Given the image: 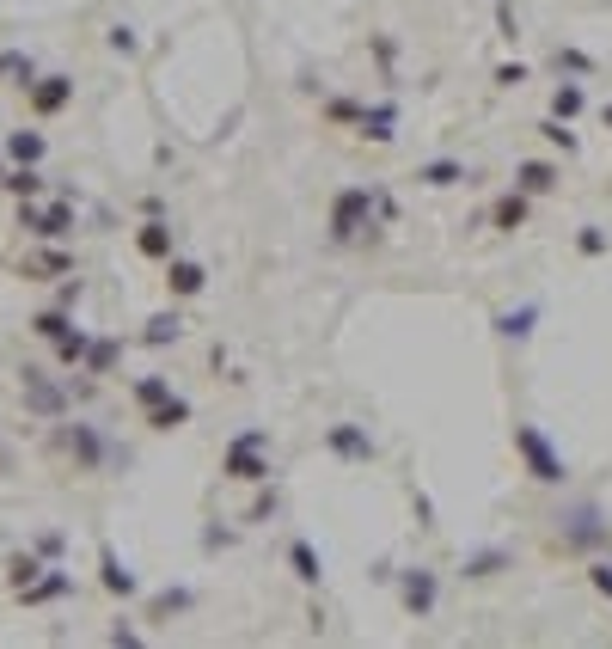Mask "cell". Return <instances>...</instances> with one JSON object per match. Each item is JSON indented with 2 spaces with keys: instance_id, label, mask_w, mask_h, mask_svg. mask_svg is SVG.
<instances>
[{
  "instance_id": "obj_20",
  "label": "cell",
  "mask_w": 612,
  "mask_h": 649,
  "mask_svg": "<svg viewBox=\"0 0 612 649\" xmlns=\"http://www.w3.org/2000/svg\"><path fill=\"white\" fill-rule=\"evenodd\" d=\"M411 178H417L423 190H453V184H472V166H466V160H423Z\"/></svg>"
},
{
  "instance_id": "obj_28",
  "label": "cell",
  "mask_w": 612,
  "mask_h": 649,
  "mask_svg": "<svg viewBox=\"0 0 612 649\" xmlns=\"http://www.w3.org/2000/svg\"><path fill=\"white\" fill-rule=\"evenodd\" d=\"M129 398L147 411V405H160V398H172V380H166V374H135V380H129Z\"/></svg>"
},
{
  "instance_id": "obj_33",
  "label": "cell",
  "mask_w": 612,
  "mask_h": 649,
  "mask_svg": "<svg viewBox=\"0 0 612 649\" xmlns=\"http://www.w3.org/2000/svg\"><path fill=\"white\" fill-rule=\"evenodd\" d=\"M533 129H539V135H545V141H551V147H564V154H576V147H582V141H576V129H570V123H564V117H539V123H533Z\"/></svg>"
},
{
  "instance_id": "obj_26",
  "label": "cell",
  "mask_w": 612,
  "mask_h": 649,
  "mask_svg": "<svg viewBox=\"0 0 612 649\" xmlns=\"http://www.w3.org/2000/svg\"><path fill=\"white\" fill-rule=\"evenodd\" d=\"M196 607V588H160L147 601V619H172V613H190Z\"/></svg>"
},
{
  "instance_id": "obj_17",
  "label": "cell",
  "mask_w": 612,
  "mask_h": 649,
  "mask_svg": "<svg viewBox=\"0 0 612 649\" xmlns=\"http://www.w3.org/2000/svg\"><path fill=\"white\" fill-rule=\"evenodd\" d=\"M98 582H105L111 594H117V601H135V594H141V576L111 552V545H105V552H98Z\"/></svg>"
},
{
  "instance_id": "obj_31",
  "label": "cell",
  "mask_w": 612,
  "mask_h": 649,
  "mask_svg": "<svg viewBox=\"0 0 612 649\" xmlns=\"http://www.w3.org/2000/svg\"><path fill=\"white\" fill-rule=\"evenodd\" d=\"M0 190H13L19 203H31V196H43V172L37 166H19L13 178H0Z\"/></svg>"
},
{
  "instance_id": "obj_4",
  "label": "cell",
  "mask_w": 612,
  "mask_h": 649,
  "mask_svg": "<svg viewBox=\"0 0 612 649\" xmlns=\"http://www.w3.org/2000/svg\"><path fill=\"white\" fill-rule=\"evenodd\" d=\"M221 478H233V484H270V478H276L270 429H239V435L221 447Z\"/></svg>"
},
{
  "instance_id": "obj_24",
  "label": "cell",
  "mask_w": 612,
  "mask_h": 649,
  "mask_svg": "<svg viewBox=\"0 0 612 649\" xmlns=\"http://www.w3.org/2000/svg\"><path fill=\"white\" fill-rule=\"evenodd\" d=\"M582 111H588V92H582V80H557V92H551V117L576 123Z\"/></svg>"
},
{
  "instance_id": "obj_6",
  "label": "cell",
  "mask_w": 612,
  "mask_h": 649,
  "mask_svg": "<svg viewBox=\"0 0 612 649\" xmlns=\"http://www.w3.org/2000/svg\"><path fill=\"white\" fill-rule=\"evenodd\" d=\"M319 447H325V454H331L337 466H355V472L380 460V441H374V429H368V423H349V417H343V423H325Z\"/></svg>"
},
{
  "instance_id": "obj_5",
  "label": "cell",
  "mask_w": 612,
  "mask_h": 649,
  "mask_svg": "<svg viewBox=\"0 0 612 649\" xmlns=\"http://www.w3.org/2000/svg\"><path fill=\"white\" fill-rule=\"evenodd\" d=\"M557 539H564V552H576V558H594V552H606L612 545V521L600 515V503H564L557 509Z\"/></svg>"
},
{
  "instance_id": "obj_37",
  "label": "cell",
  "mask_w": 612,
  "mask_h": 649,
  "mask_svg": "<svg viewBox=\"0 0 612 649\" xmlns=\"http://www.w3.org/2000/svg\"><path fill=\"white\" fill-rule=\"evenodd\" d=\"M355 98H325V123H337V129H355Z\"/></svg>"
},
{
  "instance_id": "obj_15",
  "label": "cell",
  "mask_w": 612,
  "mask_h": 649,
  "mask_svg": "<svg viewBox=\"0 0 612 649\" xmlns=\"http://www.w3.org/2000/svg\"><path fill=\"white\" fill-rule=\"evenodd\" d=\"M62 594H74V576H68V570H37V576L19 588V601H25V607H49V601H62Z\"/></svg>"
},
{
  "instance_id": "obj_25",
  "label": "cell",
  "mask_w": 612,
  "mask_h": 649,
  "mask_svg": "<svg viewBox=\"0 0 612 649\" xmlns=\"http://www.w3.org/2000/svg\"><path fill=\"white\" fill-rule=\"evenodd\" d=\"M117 356H123V337H92V343H86L80 374H111V368H117Z\"/></svg>"
},
{
  "instance_id": "obj_23",
  "label": "cell",
  "mask_w": 612,
  "mask_h": 649,
  "mask_svg": "<svg viewBox=\"0 0 612 649\" xmlns=\"http://www.w3.org/2000/svg\"><path fill=\"white\" fill-rule=\"evenodd\" d=\"M184 337H190V325H184V313H178V307H172V313H153V319H147V331H141V343H147V349H166V343H184Z\"/></svg>"
},
{
  "instance_id": "obj_46",
  "label": "cell",
  "mask_w": 612,
  "mask_h": 649,
  "mask_svg": "<svg viewBox=\"0 0 612 649\" xmlns=\"http://www.w3.org/2000/svg\"><path fill=\"white\" fill-rule=\"evenodd\" d=\"M600 123H606V129H612V98H606V111H600Z\"/></svg>"
},
{
  "instance_id": "obj_19",
  "label": "cell",
  "mask_w": 612,
  "mask_h": 649,
  "mask_svg": "<svg viewBox=\"0 0 612 649\" xmlns=\"http://www.w3.org/2000/svg\"><path fill=\"white\" fill-rule=\"evenodd\" d=\"M288 570L300 588H319L325 582V558H319V545L313 539H288Z\"/></svg>"
},
{
  "instance_id": "obj_41",
  "label": "cell",
  "mask_w": 612,
  "mask_h": 649,
  "mask_svg": "<svg viewBox=\"0 0 612 649\" xmlns=\"http://www.w3.org/2000/svg\"><path fill=\"white\" fill-rule=\"evenodd\" d=\"M239 533L233 527H209V533H202V552H227V545H233Z\"/></svg>"
},
{
  "instance_id": "obj_39",
  "label": "cell",
  "mask_w": 612,
  "mask_h": 649,
  "mask_svg": "<svg viewBox=\"0 0 612 649\" xmlns=\"http://www.w3.org/2000/svg\"><path fill=\"white\" fill-rule=\"evenodd\" d=\"M374 215H380V227H398V203H392V190H380V184H374Z\"/></svg>"
},
{
  "instance_id": "obj_32",
  "label": "cell",
  "mask_w": 612,
  "mask_h": 649,
  "mask_svg": "<svg viewBox=\"0 0 612 649\" xmlns=\"http://www.w3.org/2000/svg\"><path fill=\"white\" fill-rule=\"evenodd\" d=\"M276 509H282V496H276V484H258V503L245 509V527H264V521H276Z\"/></svg>"
},
{
  "instance_id": "obj_16",
  "label": "cell",
  "mask_w": 612,
  "mask_h": 649,
  "mask_svg": "<svg viewBox=\"0 0 612 649\" xmlns=\"http://www.w3.org/2000/svg\"><path fill=\"white\" fill-rule=\"evenodd\" d=\"M539 313H545L539 301H521V307H502L490 325H496V337H502V343H527V337H533V325H539Z\"/></svg>"
},
{
  "instance_id": "obj_11",
  "label": "cell",
  "mask_w": 612,
  "mask_h": 649,
  "mask_svg": "<svg viewBox=\"0 0 612 649\" xmlns=\"http://www.w3.org/2000/svg\"><path fill=\"white\" fill-rule=\"evenodd\" d=\"M19 227L31 239H68L74 233V203H49V209H25L19 203Z\"/></svg>"
},
{
  "instance_id": "obj_44",
  "label": "cell",
  "mask_w": 612,
  "mask_h": 649,
  "mask_svg": "<svg viewBox=\"0 0 612 649\" xmlns=\"http://www.w3.org/2000/svg\"><path fill=\"white\" fill-rule=\"evenodd\" d=\"M111 643H123V649H135V643H147V637H141L135 625H123V619H117V625H111Z\"/></svg>"
},
{
  "instance_id": "obj_7",
  "label": "cell",
  "mask_w": 612,
  "mask_h": 649,
  "mask_svg": "<svg viewBox=\"0 0 612 649\" xmlns=\"http://www.w3.org/2000/svg\"><path fill=\"white\" fill-rule=\"evenodd\" d=\"M398 582V607L411 613V619H435L441 613V576L429 564H411V570H392Z\"/></svg>"
},
{
  "instance_id": "obj_34",
  "label": "cell",
  "mask_w": 612,
  "mask_h": 649,
  "mask_svg": "<svg viewBox=\"0 0 612 649\" xmlns=\"http://www.w3.org/2000/svg\"><path fill=\"white\" fill-rule=\"evenodd\" d=\"M576 252H582V258H606V252H612V233H606V227H594V221H588V227H576Z\"/></svg>"
},
{
  "instance_id": "obj_43",
  "label": "cell",
  "mask_w": 612,
  "mask_h": 649,
  "mask_svg": "<svg viewBox=\"0 0 612 649\" xmlns=\"http://www.w3.org/2000/svg\"><path fill=\"white\" fill-rule=\"evenodd\" d=\"M411 509H417V527H435V503H429L423 490H411Z\"/></svg>"
},
{
  "instance_id": "obj_45",
  "label": "cell",
  "mask_w": 612,
  "mask_h": 649,
  "mask_svg": "<svg viewBox=\"0 0 612 649\" xmlns=\"http://www.w3.org/2000/svg\"><path fill=\"white\" fill-rule=\"evenodd\" d=\"M111 49H123V56H135V31H129V25H117V31H111Z\"/></svg>"
},
{
  "instance_id": "obj_42",
  "label": "cell",
  "mask_w": 612,
  "mask_h": 649,
  "mask_svg": "<svg viewBox=\"0 0 612 649\" xmlns=\"http://www.w3.org/2000/svg\"><path fill=\"white\" fill-rule=\"evenodd\" d=\"M521 80H527V62H502L496 68V86H521Z\"/></svg>"
},
{
  "instance_id": "obj_30",
  "label": "cell",
  "mask_w": 612,
  "mask_h": 649,
  "mask_svg": "<svg viewBox=\"0 0 612 649\" xmlns=\"http://www.w3.org/2000/svg\"><path fill=\"white\" fill-rule=\"evenodd\" d=\"M25 276H31V282H49V276H74V264H68V252H43V258H31V264H25Z\"/></svg>"
},
{
  "instance_id": "obj_22",
  "label": "cell",
  "mask_w": 612,
  "mask_h": 649,
  "mask_svg": "<svg viewBox=\"0 0 612 649\" xmlns=\"http://www.w3.org/2000/svg\"><path fill=\"white\" fill-rule=\"evenodd\" d=\"M508 564H515V552H508V545H484V552H472L466 564H459V576H466V582H490V576L508 570Z\"/></svg>"
},
{
  "instance_id": "obj_13",
  "label": "cell",
  "mask_w": 612,
  "mask_h": 649,
  "mask_svg": "<svg viewBox=\"0 0 612 649\" xmlns=\"http://www.w3.org/2000/svg\"><path fill=\"white\" fill-rule=\"evenodd\" d=\"M190 417H196V405H190L184 392H172V398H160V405H147V411H141V423H147L153 435H172V429H184Z\"/></svg>"
},
{
  "instance_id": "obj_21",
  "label": "cell",
  "mask_w": 612,
  "mask_h": 649,
  "mask_svg": "<svg viewBox=\"0 0 612 649\" xmlns=\"http://www.w3.org/2000/svg\"><path fill=\"white\" fill-rule=\"evenodd\" d=\"M557 178H564V172H557L551 160H521V166H515V190H521V196H551Z\"/></svg>"
},
{
  "instance_id": "obj_8",
  "label": "cell",
  "mask_w": 612,
  "mask_h": 649,
  "mask_svg": "<svg viewBox=\"0 0 612 649\" xmlns=\"http://www.w3.org/2000/svg\"><path fill=\"white\" fill-rule=\"evenodd\" d=\"M19 398H25V411H31V417H43V423H62V417H68V405H74V398H68V386H56V380H49L43 368H25V380H19Z\"/></svg>"
},
{
  "instance_id": "obj_35",
  "label": "cell",
  "mask_w": 612,
  "mask_h": 649,
  "mask_svg": "<svg viewBox=\"0 0 612 649\" xmlns=\"http://www.w3.org/2000/svg\"><path fill=\"white\" fill-rule=\"evenodd\" d=\"M31 331H37V337H49V343H56L62 331H74V319H68V307H49V313H37V319H31Z\"/></svg>"
},
{
  "instance_id": "obj_14",
  "label": "cell",
  "mask_w": 612,
  "mask_h": 649,
  "mask_svg": "<svg viewBox=\"0 0 612 649\" xmlns=\"http://www.w3.org/2000/svg\"><path fill=\"white\" fill-rule=\"evenodd\" d=\"M135 252H141L147 264H166V258H172V221H166V215H147V221L135 227Z\"/></svg>"
},
{
  "instance_id": "obj_10",
  "label": "cell",
  "mask_w": 612,
  "mask_h": 649,
  "mask_svg": "<svg viewBox=\"0 0 612 649\" xmlns=\"http://www.w3.org/2000/svg\"><path fill=\"white\" fill-rule=\"evenodd\" d=\"M349 135H362V141H374V147H392L398 141V105L392 98H380V105H362L355 111V129Z\"/></svg>"
},
{
  "instance_id": "obj_40",
  "label": "cell",
  "mask_w": 612,
  "mask_h": 649,
  "mask_svg": "<svg viewBox=\"0 0 612 649\" xmlns=\"http://www.w3.org/2000/svg\"><path fill=\"white\" fill-rule=\"evenodd\" d=\"M37 570H43L37 558H13V564H7V582H13V588H25V582H31Z\"/></svg>"
},
{
  "instance_id": "obj_9",
  "label": "cell",
  "mask_w": 612,
  "mask_h": 649,
  "mask_svg": "<svg viewBox=\"0 0 612 649\" xmlns=\"http://www.w3.org/2000/svg\"><path fill=\"white\" fill-rule=\"evenodd\" d=\"M25 105H31V117H62L74 105V80L68 74H31Z\"/></svg>"
},
{
  "instance_id": "obj_38",
  "label": "cell",
  "mask_w": 612,
  "mask_h": 649,
  "mask_svg": "<svg viewBox=\"0 0 612 649\" xmlns=\"http://www.w3.org/2000/svg\"><path fill=\"white\" fill-rule=\"evenodd\" d=\"M588 588L600 594V601H612V558H594L588 564Z\"/></svg>"
},
{
  "instance_id": "obj_12",
  "label": "cell",
  "mask_w": 612,
  "mask_h": 649,
  "mask_svg": "<svg viewBox=\"0 0 612 649\" xmlns=\"http://www.w3.org/2000/svg\"><path fill=\"white\" fill-rule=\"evenodd\" d=\"M166 288H172V301H196L202 288H209V270H202L196 258H166Z\"/></svg>"
},
{
  "instance_id": "obj_29",
  "label": "cell",
  "mask_w": 612,
  "mask_h": 649,
  "mask_svg": "<svg viewBox=\"0 0 612 649\" xmlns=\"http://www.w3.org/2000/svg\"><path fill=\"white\" fill-rule=\"evenodd\" d=\"M86 343H92V331H80V325L62 331V337H56V362H62V368H80V362H86Z\"/></svg>"
},
{
  "instance_id": "obj_27",
  "label": "cell",
  "mask_w": 612,
  "mask_h": 649,
  "mask_svg": "<svg viewBox=\"0 0 612 649\" xmlns=\"http://www.w3.org/2000/svg\"><path fill=\"white\" fill-rule=\"evenodd\" d=\"M7 154H13L19 166H43L49 147H43V135H37V129H13V135H7Z\"/></svg>"
},
{
  "instance_id": "obj_3",
  "label": "cell",
  "mask_w": 612,
  "mask_h": 649,
  "mask_svg": "<svg viewBox=\"0 0 612 649\" xmlns=\"http://www.w3.org/2000/svg\"><path fill=\"white\" fill-rule=\"evenodd\" d=\"M331 245H355V239H368L380 233V215H374V184H343L331 196V221H325Z\"/></svg>"
},
{
  "instance_id": "obj_1",
  "label": "cell",
  "mask_w": 612,
  "mask_h": 649,
  "mask_svg": "<svg viewBox=\"0 0 612 649\" xmlns=\"http://www.w3.org/2000/svg\"><path fill=\"white\" fill-rule=\"evenodd\" d=\"M515 460L533 484H551V490H564L570 484V454L557 447L539 423H515Z\"/></svg>"
},
{
  "instance_id": "obj_18",
  "label": "cell",
  "mask_w": 612,
  "mask_h": 649,
  "mask_svg": "<svg viewBox=\"0 0 612 649\" xmlns=\"http://www.w3.org/2000/svg\"><path fill=\"white\" fill-rule=\"evenodd\" d=\"M527 215H533V196H521V190H502L496 203H490V227L496 233H521Z\"/></svg>"
},
{
  "instance_id": "obj_36",
  "label": "cell",
  "mask_w": 612,
  "mask_h": 649,
  "mask_svg": "<svg viewBox=\"0 0 612 649\" xmlns=\"http://www.w3.org/2000/svg\"><path fill=\"white\" fill-rule=\"evenodd\" d=\"M551 62H557V74H576V80H582V74H594V56H588V49H557Z\"/></svg>"
},
{
  "instance_id": "obj_2",
  "label": "cell",
  "mask_w": 612,
  "mask_h": 649,
  "mask_svg": "<svg viewBox=\"0 0 612 649\" xmlns=\"http://www.w3.org/2000/svg\"><path fill=\"white\" fill-rule=\"evenodd\" d=\"M56 447L74 460V472H111V466H129V447H117L98 423H62V429H56Z\"/></svg>"
}]
</instances>
